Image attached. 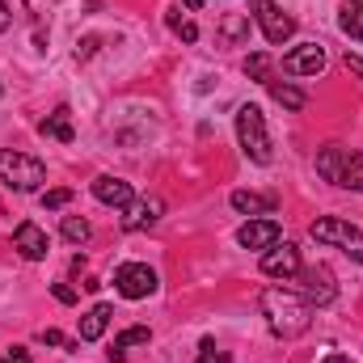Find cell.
I'll return each instance as SVG.
<instances>
[{
	"label": "cell",
	"instance_id": "obj_1",
	"mask_svg": "<svg viewBox=\"0 0 363 363\" xmlns=\"http://www.w3.org/2000/svg\"><path fill=\"white\" fill-rule=\"evenodd\" d=\"M262 304V317L271 325L274 338H300L308 325H313V304L300 296V291H287V287H267L258 296Z\"/></svg>",
	"mask_w": 363,
	"mask_h": 363
},
{
	"label": "cell",
	"instance_id": "obj_2",
	"mask_svg": "<svg viewBox=\"0 0 363 363\" xmlns=\"http://www.w3.org/2000/svg\"><path fill=\"white\" fill-rule=\"evenodd\" d=\"M237 140H241V148H245V157H250V161L271 165L274 144H271V131H267V114H262L254 101L237 110Z\"/></svg>",
	"mask_w": 363,
	"mask_h": 363
},
{
	"label": "cell",
	"instance_id": "obj_3",
	"mask_svg": "<svg viewBox=\"0 0 363 363\" xmlns=\"http://www.w3.org/2000/svg\"><path fill=\"white\" fill-rule=\"evenodd\" d=\"M0 182L30 194L47 182V165L38 157H26V152H13V148H0Z\"/></svg>",
	"mask_w": 363,
	"mask_h": 363
},
{
	"label": "cell",
	"instance_id": "obj_4",
	"mask_svg": "<svg viewBox=\"0 0 363 363\" xmlns=\"http://www.w3.org/2000/svg\"><path fill=\"white\" fill-rule=\"evenodd\" d=\"M308 237L321 241V245L342 250V254L355 258V262H363V233L355 228V224L338 220V216H321V220H313V224H308Z\"/></svg>",
	"mask_w": 363,
	"mask_h": 363
},
{
	"label": "cell",
	"instance_id": "obj_5",
	"mask_svg": "<svg viewBox=\"0 0 363 363\" xmlns=\"http://www.w3.org/2000/svg\"><path fill=\"white\" fill-rule=\"evenodd\" d=\"M250 9H254V21L262 26V34H267V43H287L291 34H296V17L291 13H283L274 0H250Z\"/></svg>",
	"mask_w": 363,
	"mask_h": 363
},
{
	"label": "cell",
	"instance_id": "obj_6",
	"mask_svg": "<svg viewBox=\"0 0 363 363\" xmlns=\"http://www.w3.org/2000/svg\"><path fill=\"white\" fill-rule=\"evenodd\" d=\"M296 279H300V296L313 304V308H321V304H330L334 296H338V287H334V274H330V267H300L296 271Z\"/></svg>",
	"mask_w": 363,
	"mask_h": 363
},
{
	"label": "cell",
	"instance_id": "obj_7",
	"mask_svg": "<svg viewBox=\"0 0 363 363\" xmlns=\"http://www.w3.org/2000/svg\"><path fill=\"white\" fill-rule=\"evenodd\" d=\"M114 287L127 300H144V296L157 291V271L144 267V262H127V267H118V274H114Z\"/></svg>",
	"mask_w": 363,
	"mask_h": 363
},
{
	"label": "cell",
	"instance_id": "obj_8",
	"mask_svg": "<svg viewBox=\"0 0 363 363\" xmlns=\"http://www.w3.org/2000/svg\"><path fill=\"white\" fill-rule=\"evenodd\" d=\"M296 271H300V250L296 245L274 241L271 250L262 254V274H271V279H296Z\"/></svg>",
	"mask_w": 363,
	"mask_h": 363
},
{
	"label": "cell",
	"instance_id": "obj_9",
	"mask_svg": "<svg viewBox=\"0 0 363 363\" xmlns=\"http://www.w3.org/2000/svg\"><path fill=\"white\" fill-rule=\"evenodd\" d=\"M13 250H17L26 262H43L47 250H51V241H47V233H43L34 220H26V224H17V233H13Z\"/></svg>",
	"mask_w": 363,
	"mask_h": 363
},
{
	"label": "cell",
	"instance_id": "obj_10",
	"mask_svg": "<svg viewBox=\"0 0 363 363\" xmlns=\"http://www.w3.org/2000/svg\"><path fill=\"white\" fill-rule=\"evenodd\" d=\"M321 68H325V51L317 43H304L283 55V72H291V77H317Z\"/></svg>",
	"mask_w": 363,
	"mask_h": 363
},
{
	"label": "cell",
	"instance_id": "obj_11",
	"mask_svg": "<svg viewBox=\"0 0 363 363\" xmlns=\"http://www.w3.org/2000/svg\"><path fill=\"white\" fill-rule=\"evenodd\" d=\"M123 211H127V216H123V228H127V233H144V228H152V224L161 220L165 203H161V199H131Z\"/></svg>",
	"mask_w": 363,
	"mask_h": 363
},
{
	"label": "cell",
	"instance_id": "obj_12",
	"mask_svg": "<svg viewBox=\"0 0 363 363\" xmlns=\"http://www.w3.org/2000/svg\"><path fill=\"white\" fill-rule=\"evenodd\" d=\"M93 199L106 203V207H118V211H123V207L135 199V190H131V182L114 178V174H101V178L93 182Z\"/></svg>",
	"mask_w": 363,
	"mask_h": 363
},
{
	"label": "cell",
	"instance_id": "obj_13",
	"mask_svg": "<svg viewBox=\"0 0 363 363\" xmlns=\"http://www.w3.org/2000/svg\"><path fill=\"white\" fill-rule=\"evenodd\" d=\"M279 237H283V233H279V224H274V220H250V224L237 233V241H241L245 250H262V254L271 250Z\"/></svg>",
	"mask_w": 363,
	"mask_h": 363
},
{
	"label": "cell",
	"instance_id": "obj_14",
	"mask_svg": "<svg viewBox=\"0 0 363 363\" xmlns=\"http://www.w3.org/2000/svg\"><path fill=\"white\" fill-rule=\"evenodd\" d=\"M241 216H271L274 207H279V199L274 194H254V190H233V199H228Z\"/></svg>",
	"mask_w": 363,
	"mask_h": 363
},
{
	"label": "cell",
	"instance_id": "obj_15",
	"mask_svg": "<svg viewBox=\"0 0 363 363\" xmlns=\"http://www.w3.org/2000/svg\"><path fill=\"white\" fill-rule=\"evenodd\" d=\"M148 338H152V330H148V325H131V330H123V334L110 342L106 359H110V363H123V359H127V347H144Z\"/></svg>",
	"mask_w": 363,
	"mask_h": 363
},
{
	"label": "cell",
	"instance_id": "obj_16",
	"mask_svg": "<svg viewBox=\"0 0 363 363\" xmlns=\"http://www.w3.org/2000/svg\"><path fill=\"white\" fill-rule=\"evenodd\" d=\"M216 34H220L228 47H241V43L250 38V17H245V13H224V17L216 21Z\"/></svg>",
	"mask_w": 363,
	"mask_h": 363
},
{
	"label": "cell",
	"instance_id": "obj_17",
	"mask_svg": "<svg viewBox=\"0 0 363 363\" xmlns=\"http://www.w3.org/2000/svg\"><path fill=\"white\" fill-rule=\"evenodd\" d=\"M110 325V304H93L89 313L81 317V342H97Z\"/></svg>",
	"mask_w": 363,
	"mask_h": 363
},
{
	"label": "cell",
	"instance_id": "obj_18",
	"mask_svg": "<svg viewBox=\"0 0 363 363\" xmlns=\"http://www.w3.org/2000/svg\"><path fill=\"white\" fill-rule=\"evenodd\" d=\"M338 186H347V190H359V194H363V152H351V148H347V157H342V169H338Z\"/></svg>",
	"mask_w": 363,
	"mask_h": 363
},
{
	"label": "cell",
	"instance_id": "obj_19",
	"mask_svg": "<svg viewBox=\"0 0 363 363\" xmlns=\"http://www.w3.org/2000/svg\"><path fill=\"white\" fill-rule=\"evenodd\" d=\"M338 26H342V34H351V38L363 43V0H347L338 9Z\"/></svg>",
	"mask_w": 363,
	"mask_h": 363
},
{
	"label": "cell",
	"instance_id": "obj_20",
	"mask_svg": "<svg viewBox=\"0 0 363 363\" xmlns=\"http://www.w3.org/2000/svg\"><path fill=\"white\" fill-rule=\"evenodd\" d=\"M267 89H271V97L283 106V110H304V89H296V85H287V81H267Z\"/></svg>",
	"mask_w": 363,
	"mask_h": 363
},
{
	"label": "cell",
	"instance_id": "obj_21",
	"mask_svg": "<svg viewBox=\"0 0 363 363\" xmlns=\"http://www.w3.org/2000/svg\"><path fill=\"white\" fill-rule=\"evenodd\" d=\"M43 135H55V140H64V144L72 140V123H68V106H60V110H55V114H51V118L43 123Z\"/></svg>",
	"mask_w": 363,
	"mask_h": 363
},
{
	"label": "cell",
	"instance_id": "obj_22",
	"mask_svg": "<svg viewBox=\"0 0 363 363\" xmlns=\"http://www.w3.org/2000/svg\"><path fill=\"white\" fill-rule=\"evenodd\" d=\"M64 241H72V245H85L93 237V228H89V220H81V216H64Z\"/></svg>",
	"mask_w": 363,
	"mask_h": 363
},
{
	"label": "cell",
	"instance_id": "obj_23",
	"mask_svg": "<svg viewBox=\"0 0 363 363\" xmlns=\"http://www.w3.org/2000/svg\"><path fill=\"white\" fill-rule=\"evenodd\" d=\"M245 77L267 81V77H271V60H267V55H250V60H245Z\"/></svg>",
	"mask_w": 363,
	"mask_h": 363
},
{
	"label": "cell",
	"instance_id": "obj_24",
	"mask_svg": "<svg viewBox=\"0 0 363 363\" xmlns=\"http://www.w3.org/2000/svg\"><path fill=\"white\" fill-rule=\"evenodd\" d=\"M68 203H72V190H47V194H43V207H47V211H60V207H68Z\"/></svg>",
	"mask_w": 363,
	"mask_h": 363
},
{
	"label": "cell",
	"instance_id": "obj_25",
	"mask_svg": "<svg viewBox=\"0 0 363 363\" xmlns=\"http://www.w3.org/2000/svg\"><path fill=\"white\" fill-rule=\"evenodd\" d=\"M169 26H174V34H178L182 43H194V38H199V26H194V21H182V17H169Z\"/></svg>",
	"mask_w": 363,
	"mask_h": 363
},
{
	"label": "cell",
	"instance_id": "obj_26",
	"mask_svg": "<svg viewBox=\"0 0 363 363\" xmlns=\"http://www.w3.org/2000/svg\"><path fill=\"white\" fill-rule=\"evenodd\" d=\"M51 296L60 304H77V287H68V283H51Z\"/></svg>",
	"mask_w": 363,
	"mask_h": 363
},
{
	"label": "cell",
	"instance_id": "obj_27",
	"mask_svg": "<svg viewBox=\"0 0 363 363\" xmlns=\"http://www.w3.org/2000/svg\"><path fill=\"white\" fill-rule=\"evenodd\" d=\"M199 363H228V355H220V351H216V342H211V338H203V355H199Z\"/></svg>",
	"mask_w": 363,
	"mask_h": 363
},
{
	"label": "cell",
	"instance_id": "obj_28",
	"mask_svg": "<svg viewBox=\"0 0 363 363\" xmlns=\"http://www.w3.org/2000/svg\"><path fill=\"white\" fill-rule=\"evenodd\" d=\"M0 363H34V359H30V351H26V347H13L9 355H0Z\"/></svg>",
	"mask_w": 363,
	"mask_h": 363
},
{
	"label": "cell",
	"instance_id": "obj_29",
	"mask_svg": "<svg viewBox=\"0 0 363 363\" xmlns=\"http://www.w3.org/2000/svg\"><path fill=\"white\" fill-rule=\"evenodd\" d=\"M38 342H47V347H68L60 330H43V334H38Z\"/></svg>",
	"mask_w": 363,
	"mask_h": 363
},
{
	"label": "cell",
	"instance_id": "obj_30",
	"mask_svg": "<svg viewBox=\"0 0 363 363\" xmlns=\"http://www.w3.org/2000/svg\"><path fill=\"white\" fill-rule=\"evenodd\" d=\"M93 51H97V38H85V43H77V60H89Z\"/></svg>",
	"mask_w": 363,
	"mask_h": 363
},
{
	"label": "cell",
	"instance_id": "obj_31",
	"mask_svg": "<svg viewBox=\"0 0 363 363\" xmlns=\"http://www.w3.org/2000/svg\"><path fill=\"white\" fill-rule=\"evenodd\" d=\"M347 68H351V72L363 81V60H359V55H351V51H347Z\"/></svg>",
	"mask_w": 363,
	"mask_h": 363
},
{
	"label": "cell",
	"instance_id": "obj_32",
	"mask_svg": "<svg viewBox=\"0 0 363 363\" xmlns=\"http://www.w3.org/2000/svg\"><path fill=\"white\" fill-rule=\"evenodd\" d=\"M4 30H9V4L0 0V34H4Z\"/></svg>",
	"mask_w": 363,
	"mask_h": 363
},
{
	"label": "cell",
	"instance_id": "obj_33",
	"mask_svg": "<svg viewBox=\"0 0 363 363\" xmlns=\"http://www.w3.org/2000/svg\"><path fill=\"white\" fill-rule=\"evenodd\" d=\"M325 363H351V359H347V355H330Z\"/></svg>",
	"mask_w": 363,
	"mask_h": 363
},
{
	"label": "cell",
	"instance_id": "obj_34",
	"mask_svg": "<svg viewBox=\"0 0 363 363\" xmlns=\"http://www.w3.org/2000/svg\"><path fill=\"white\" fill-rule=\"evenodd\" d=\"M186 9H203V0H186Z\"/></svg>",
	"mask_w": 363,
	"mask_h": 363
},
{
	"label": "cell",
	"instance_id": "obj_35",
	"mask_svg": "<svg viewBox=\"0 0 363 363\" xmlns=\"http://www.w3.org/2000/svg\"><path fill=\"white\" fill-rule=\"evenodd\" d=\"M0 93H4V89H0Z\"/></svg>",
	"mask_w": 363,
	"mask_h": 363
}]
</instances>
